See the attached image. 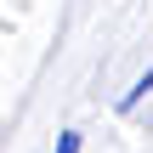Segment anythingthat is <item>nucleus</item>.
I'll return each instance as SVG.
<instances>
[{
    "instance_id": "1",
    "label": "nucleus",
    "mask_w": 153,
    "mask_h": 153,
    "mask_svg": "<svg viewBox=\"0 0 153 153\" xmlns=\"http://www.w3.org/2000/svg\"><path fill=\"white\" fill-rule=\"evenodd\" d=\"M148 91H153V68L142 74V79H136V85H131V91H125V97H119V114H131V108H136V102H142Z\"/></svg>"
},
{
    "instance_id": "2",
    "label": "nucleus",
    "mask_w": 153,
    "mask_h": 153,
    "mask_svg": "<svg viewBox=\"0 0 153 153\" xmlns=\"http://www.w3.org/2000/svg\"><path fill=\"white\" fill-rule=\"evenodd\" d=\"M57 153H79V131H62L57 136Z\"/></svg>"
}]
</instances>
